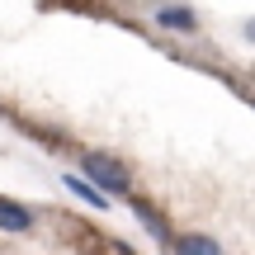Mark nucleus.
<instances>
[{
    "instance_id": "f257e3e1",
    "label": "nucleus",
    "mask_w": 255,
    "mask_h": 255,
    "mask_svg": "<svg viewBox=\"0 0 255 255\" xmlns=\"http://www.w3.org/2000/svg\"><path fill=\"white\" fill-rule=\"evenodd\" d=\"M81 170H85V184H95L104 199L132 194V170H128L123 161H114V156H104V151H85L81 156Z\"/></svg>"
},
{
    "instance_id": "f03ea898",
    "label": "nucleus",
    "mask_w": 255,
    "mask_h": 255,
    "mask_svg": "<svg viewBox=\"0 0 255 255\" xmlns=\"http://www.w3.org/2000/svg\"><path fill=\"white\" fill-rule=\"evenodd\" d=\"M151 19H156V28H165V33H194V28H199V19H194L189 5H156Z\"/></svg>"
},
{
    "instance_id": "7ed1b4c3",
    "label": "nucleus",
    "mask_w": 255,
    "mask_h": 255,
    "mask_svg": "<svg viewBox=\"0 0 255 255\" xmlns=\"http://www.w3.org/2000/svg\"><path fill=\"white\" fill-rule=\"evenodd\" d=\"M0 232H9V237L33 232V208H24V203H14V199H0Z\"/></svg>"
},
{
    "instance_id": "20e7f679",
    "label": "nucleus",
    "mask_w": 255,
    "mask_h": 255,
    "mask_svg": "<svg viewBox=\"0 0 255 255\" xmlns=\"http://www.w3.org/2000/svg\"><path fill=\"white\" fill-rule=\"evenodd\" d=\"M132 213H137V222H142V227L151 232L156 241H170V222H165V218H161V213H156L146 199H132Z\"/></svg>"
},
{
    "instance_id": "39448f33",
    "label": "nucleus",
    "mask_w": 255,
    "mask_h": 255,
    "mask_svg": "<svg viewBox=\"0 0 255 255\" xmlns=\"http://www.w3.org/2000/svg\"><path fill=\"white\" fill-rule=\"evenodd\" d=\"M170 251L175 255H227L213 237H170Z\"/></svg>"
},
{
    "instance_id": "423d86ee",
    "label": "nucleus",
    "mask_w": 255,
    "mask_h": 255,
    "mask_svg": "<svg viewBox=\"0 0 255 255\" xmlns=\"http://www.w3.org/2000/svg\"><path fill=\"white\" fill-rule=\"evenodd\" d=\"M62 184H66V189H71L81 203H90V208H109V199H104V194L95 189V184H85L81 175H62Z\"/></svg>"
}]
</instances>
